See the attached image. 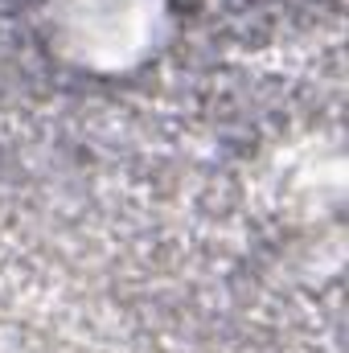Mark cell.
Segmentation results:
<instances>
[{
    "instance_id": "obj_1",
    "label": "cell",
    "mask_w": 349,
    "mask_h": 353,
    "mask_svg": "<svg viewBox=\"0 0 349 353\" xmlns=\"http://www.w3.org/2000/svg\"><path fill=\"white\" fill-rule=\"evenodd\" d=\"M152 0H70V46L83 62L99 58H128L152 25Z\"/></svg>"
}]
</instances>
